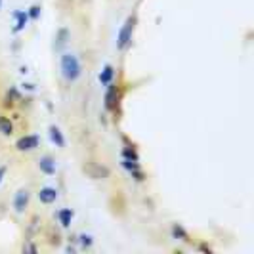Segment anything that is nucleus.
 <instances>
[{"instance_id": "nucleus-1", "label": "nucleus", "mask_w": 254, "mask_h": 254, "mask_svg": "<svg viewBox=\"0 0 254 254\" xmlns=\"http://www.w3.org/2000/svg\"><path fill=\"white\" fill-rule=\"evenodd\" d=\"M60 75H62L65 84H76L82 78L84 67H82V62L75 52H62V56H60Z\"/></svg>"}, {"instance_id": "nucleus-2", "label": "nucleus", "mask_w": 254, "mask_h": 254, "mask_svg": "<svg viewBox=\"0 0 254 254\" xmlns=\"http://www.w3.org/2000/svg\"><path fill=\"white\" fill-rule=\"evenodd\" d=\"M136 25H138V15L136 13H130L127 19H125V23L121 25L119 33H117V50L119 52H127L130 48Z\"/></svg>"}, {"instance_id": "nucleus-3", "label": "nucleus", "mask_w": 254, "mask_h": 254, "mask_svg": "<svg viewBox=\"0 0 254 254\" xmlns=\"http://www.w3.org/2000/svg\"><path fill=\"white\" fill-rule=\"evenodd\" d=\"M31 199H33V193L29 188H19V190L13 193L12 197V212L15 216H23L27 214L29 206H31Z\"/></svg>"}, {"instance_id": "nucleus-4", "label": "nucleus", "mask_w": 254, "mask_h": 254, "mask_svg": "<svg viewBox=\"0 0 254 254\" xmlns=\"http://www.w3.org/2000/svg\"><path fill=\"white\" fill-rule=\"evenodd\" d=\"M35 197H37V201L42 206H54V204L58 203V199H60V190L56 186L44 184V186H40L35 191Z\"/></svg>"}, {"instance_id": "nucleus-5", "label": "nucleus", "mask_w": 254, "mask_h": 254, "mask_svg": "<svg viewBox=\"0 0 254 254\" xmlns=\"http://www.w3.org/2000/svg\"><path fill=\"white\" fill-rule=\"evenodd\" d=\"M13 147H15V151L19 153L37 151V149H40V136L38 134H23V136H19L15 140Z\"/></svg>"}, {"instance_id": "nucleus-6", "label": "nucleus", "mask_w": 254, "mask_h": 254, "mask_svg": "<svg viewBox=\"0 0 254 254\" xmlns=\"http://www.w3.org/2000/svg\"><path fill=\"white\" fill-rule=\"evenodd\" d=\"M37 166H38V170H40V174L46 176V178H54V176L58 174V161H56L52 155H48V153H44V155L38 157Z\"/></svg>"}, {"instance_id": "nucleus-7", "label": "nucleus", "mask_w": 254, "mask_h": 254, "mask_svg": "<svg viewBox=\"0 0 254 254\" xmlns=\"http://www.w3.org/2000/svg\"><path fill=\"white\" fill-rule=\"evenodd\" d=\"M12 19H13V27H12V33L13 35H19V33H23L29 23H31V19H29V13L27 10H15L12 13Z\"/></svg>"}, {"instance_id": "nucleus-8", "label": "nucleus", "mask_w": 254, "mask_h": 254, "mask_svg": "<svg viewBox=\"0 0 254 254\" xmlns=\"http://www.w3.org/2000/svg\"><path fill=\"white\" fill-rule=\"evenodd\" d=\"M56 222L62 229H71L73 222H75V210L69 208V206H64L56 212Z\"/></svg>"}, {"instance_id": "nucleus-9", "label": "nucleus", "mask_w": 254, "mask_h": 254, "mask_svg": "<svg viewBox=\"0 0 254 254\" xmlns=\"http://www.w3.org/2000/svg\"><path fill=\"white\" fill-rule=\"evenodd\" d=\"M115 78H117V69H115V65L103 64L102 71L98 73V82H100V86H102V88H107L111 82H115Z\"/></svg>"}, {"instance_id": "nucleus-10", "label": "nucleus", "mask_w": 254, "mask_h": 254, "mask_svg": "<svg viewBox=\"0 0 254 254\" xmlns=\"http://www.w3.org/2000/svg\"><path fill=\"white\" fill-rule=\"evenodd\" d=\"M48 138H50V141L58 149H65L67 147V138H65L64 130L58 125H50L48 127Z\"/></svg>"}, {"instance_id": "nucleus-11", "label": "nucleus", "mask_w": 254, "mask_h": 254, "mask_svg": "<svg viewBox=\"0 0 254 254\" xmlns=\"http://www.w3.org/2000/svg\"><path fill=\"white\" fill-rule=\"evenodd\" d=\"M69 40H71V31L67 27H60L56 31V35H54V48L56 50H62L64 46L69 44Z\"/></svg>"}, {"instance_id": "nucleus-12", "label": "nucleus", "mask_w": 254, "mask_h": 254, "mask_svg": "<svg viewBox=\"0 0 254 254\" xmlns=\"http://www.w3.org/2000/svg\"><path fill=\"white\" fill-rule=\"evenodd\" d=\"M13 132H15V127H13V123L10 121V117L0 115V134L6 136V138H10V136H13Z\"/></svg>"}, {"instance_id": "nucleus-13", "label": "nucleus", "mask_w": 254, "mask_h": 254, "mask_svg": "<svg viewBox=\"0 0 254 254\" xmlns=\"http://www.w3.org/2000/svg\"><path fill=\"white\" fill-rule=\"evenodd\" d=\"M170 233H172V237H174V239H180V241H190L191 239L190 231L184 228L182 224H172Z\"/></svg>"}, {"instance_id": "nucleus-14", "label": "nucleus", "mask_w": 254, "mask_h": 254, "mask_svg": "<svg viewBox=\"0 0 254 254\" xmlns=\"http://www.w3.org/2000/svg\"><path fill=\"white\" fill-rule=\"evenodd\" d=\"M76 243H78V247H80L82 251H90L96 241H94V235H90V233H78Z\"/></svg>"}, {"instance_id": "nucleus-15", "label": "nucleus", "mask_w": 254, "mask_h": 254, "mask_svg": "<svg viewBox=\"0 0 254 254\" xmlns=\"http://www.w3.org/2000/svg\"><path fill=\"white\" fill-rule=\"evenodd\" d=\"M27 13H29L31 23H37L38 19H40V15H42V6H40V4H31V6L27 8Z\"/></svg>"}, {"instance_id": "nucleus-16", "label": "nucleus", "mask_w": 254, "mask_h": 254, "mask_svg": "<svg viewBox=\"0 0 254 254\" xmlns=\"http://www.w3.org/2000/svg\"><path fill=\"white\" fill-rule=\"evenodd\" d=\"M123 159H130V161H140V155L136 151V147H132V145H127V147H123Z\"/></svg>"}, {"instance_id": "nucleus-17", "label": "nucleus", "mask_w": 254, "mask_h": 254, "mask_svg": "<svg viewBox=\"0 0 254 254\" xmlns=\"http://www.w3.org/2000/svg\"><path fill=\"white\" fill-rule=\"evenodd\" d=\"M19 88H21V92H35V84H33V82H21V86H19Z\"/></svg>"}, {"instance_id": "nucleus-18", "label": "nucleus", "mask_w": 254, "mask_h": 254, "mask_svg": "<svg viewBox=\"0 0 254 254\" xmlns=\"http://www.w3.org/2000/svg\"><path fill=\"white\" fill-rule=\"evenodd\" d=\"M6 172H8V165H2V166H0V184L4 182V176H6Z\"/></svg>"}, {"instance_id": "nucleus-19", "label": "nucleus", "mask_w": 254, "mask_h": 254, "mask_svg": "<svg viewBox=\"0 0 254 254\" xmlns=\"http://www.w3.org/2000/svg\"><path fill=\"white\" fill-rule=\"evenodd\" d=\"M0 10H2V0H0Z\"/></svg>"}]
</instances>
